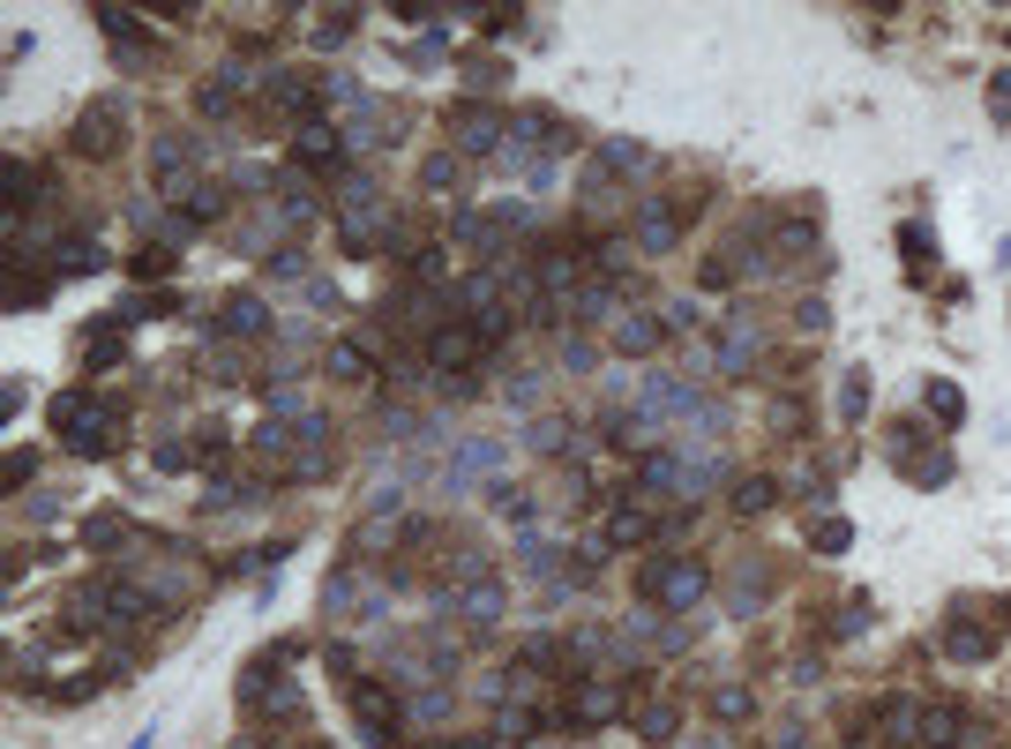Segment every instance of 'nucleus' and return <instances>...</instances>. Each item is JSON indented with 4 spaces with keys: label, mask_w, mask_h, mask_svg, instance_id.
<instances>
[{
    "label": "nucleus",
    "mask_w": 1011,
    "mask_h": 749,
    "mask_svg": "<svg viewBox=\"0 0 1011 749\" xmlns=\"http://www.w3.org/2000/svg\"><path fill=\"white\" fill-rule=\"evenodd\" d=\"M53 435L76 450V458H105L113 450V405L98 390H60L53 398Z\"/></svg>",
    "instance_id": "nucleus-1"
},
{
    "label": "nucleus",
    "mask_w": 1011,
    "mask_h": 749,
    "mask_svg": "<svg viewBox=\"0 0 1011 749\" xmlns=\"http://www.w3.org/2000/svg\"><path fill=\"white\" fill-rule=\"evenodd\" d=\"M637 592H644L652 607H674V615H682V607H697V600L712 592V570H705V562H682V555H674V562H644V570H637Z\"/></svg>",
    "instance_id": "nucleus-2"
},
{
    "label": "nucleus",
    "mask_w": 1011,
    "mask_h": 749,
    "mask_svg": "<svg viewBox=\"0 0 1011 749\" xmlns=\"http://www.w3.org/2000/svg\"><path fill=\"white\" fill-rule=\"evenodd\" d=\"M345 712L360 719V735L375 749H390L397 735H405V712H397V697L382 690V682H368V674H345Z\"/></svg>",
    "instance_id": "nucleus-3"
},
{
    "label": "nucleus",
    "mask_w": 1011,
    "mask_h": 749,
    "mask_svg": "<svg viewBox=\"0 0 1011 749\" xmlns=\"http://www.w3.org/2000/svg\"><path fill=\"white\" fill-rule=\"evenodd\" d=\"M458 600V615L472 629H495L503 623V607H509V592H503V578L487 570V562H458V592H442V607Z\"/></svg>",
    "instance_id": "nucleus-4"
},
{
    "label": "nucleus",
    "mask_w": 1011,
    "mask_h": 749,
    "mask_svg": "<svg viewBox=\"0 0 1011 749\" xmlns=\"http://www.w3.org/2000/svg\"><path fill=\"white\" fill-rule=\"evenodd\" d=\"M121 135H127V105H121V98H98V105H83V113H76L68 150H76V158H113V150H121Z\"/></svg>",
    "instance_id": "nucleus-5"
},
{
    "label": "nucleus",
    "mask_w": 1011,
    "mask_h": 749,
    "mask_svg": "<svg viewBox=\"0 0 1011 749\" xmlns=\"http://www.w3.org/2000/svg\"><path fill=\"white\" fill-rule=\"evenodd\" d=\"M487 353H495V337L472 331V323H435V331H427V360L442 374H464L472 360H487Z\"/></svg>",
    "instance_id": "nucleus-6"
},
{
    "label": "nucleus",
    "mask_w": 1011,
    "mask_h": 749,
    "mask_svg": "<svg viewBox=\"0 0 1011 749\" xmlns=\"http://www.w3.org/2000/svg\"><path fill=\"white\" fill-rule=\"evenodd\" d=\"M150 180H158V188H172V195H188V188H195V143L166 127V135L150 143Z\"/></svg>",
    "instance_id": "nucleus-7"
},
{
    "label": "nucleus",
    "mask_w": 1011,
    "mask_h": 749,
    "mask_svg": "<svg viewBox=\"0 0 1011 749\" xmlns=\"http://www.w3.org/2000/svg\"><path fill=\"white\" fill-rule=\"evenodd\" d=\"M607 719H622V690L615 682H577L570 690V727H607Z\"/></svg>",
    "instance_id": "nucleus-8"
},
{
    "label": "nucleus",
    "mask_w": 1011,
    "mask_h": 749,
    "mask_svg": "<svg viewBox=\"0 0 1011 749\" xmlns=\"http://www.w3.org/2000/svg\"><path fill=\"white\" fill-rule=\"evenodd\" d=\"M458 135H464L472 158H487V150H503V143H509V121L495 113V105H458Z\"/></svg>",
    "instance_id": "nucleus-9"
},
{
    "label": "nucleus",
    "mask_w": 1011,
    "mask_h": 749,
    "mask_svg": "<svg viewBox=\"0 0 1011 749\" xmlns=\"http://www.w3.org/2000/svg\"><path fill=\"white\" fill-rule=\"evenodd\" d=\"M217 323H225V337H270V331H278L270 308H262V292H225Z\"/></svg>",
    "instance_id": "nucleus-10"
},
{
    "label": "nucleus",
    "mask_w": 1011,
    "mask_h": 749,
    "mask_svg": "<svg viewBox=\"0 0 1011 749\" xmlns=\"http://www.w3.org/2000/svg\"><path fill=\"white\" fill-rule=\"evenodd\" d=\"M944 660H959V667H981V660H997V629H981V623H944Z\"/></svg>",
    "instance_id": "nucleus-11"
},
{
    "label": "nucleus",
    "mask_w": 1011,
    "mask_h": 749,
    "mask_svg": "<svg viewBox=\"0 0 1011 749\" xmlns=\"http://www.w3.org/2000/svg\"><path fill=\"white\" fill-rule=\"evenodd\" d=\"M293 150H300V166L323 172V166H337V150H345V127H330V121H315V113H307V121H300V135H293Z\"/></svg>",
    "instance_id": "nucleus-12"
},
{
    "label": "nucleus",
    "mask_w": 1011,
    "mask_h": 749,
    "mask_svg": "<svg viewBox=\"0 0 1011 749\" xmlns=\"http://www.w3.org/2000/svg\"><path fill=\"white\" fill-rule=\"evenodd\" d=\"M382 233H390V210H345V225H337V241H345V255H375L382 248Z\"/></svg>",
    "instance_id": "nucleus-13"
},
{
    "label": "nucleus",
    "mask_w": 1011,
    "mask_h": 749,
    "mask_svg": "<svg viewBox=\"0 0 1011 749\" xmlns=\"http://www.w3.org/2000/svg\"><path fill=\"white\" fill-rule=\"evenodd\" d=\"M592 166L607 172V180H644L652 172V150L644 143H630V135H615V143H599V158Z\"/></svg>",
    "instance_id": "nucleus-14"
},
{
    "label": "nucleus",
    "mask_w": 1011,
    "mask_h": 749,
    "mask_svg": "<svg viewBox=\"0 0 1011 749\" xmlns=\"http://www.w3.org/2000/svg\"><path fill=\"white\" fill-rule=\"evenodd\" d=\"M674 241H682V210H674V203H644V210H637V248L667 255Z\"/></svg>",
    "instance_id": "nucleus-15"
},
{
    "label": "nucleus",
    "mask_w": 1011,
    "mask_h": 749,
    "mask_svg": "<svg viewBox=\"0 0 1011 749\" xmlns=\"http://www.w3.org/2000/svg\"><path fill=\"white\" fill-rule=\"evenodd\" d=\"M712 360L727 374H750V368H757V323H727L719 345H712Z\"/></svg>",
    "instance_id": "nucleus-16"
},
{
    "label": "nucleus",
    "mask_w": 1011,
    "mask_h": 749,
    "mask_svg": "<svg viewBox=\"0 0 1011 749\" xmlns=\"http://www.w3.org/2000/svg\"><path fill=\"white\" fill-rule=\"evenodd\" d=\"M503 472V443H458V465H450V488H472V480H495Z\"/></svg>",
    "instance_id": "nucleus-17"
},
{
    "label": "nucleus",
    "mask_w": 1011,
    "mask_h": 749,
    "mask_svg": "<svg viewBox=\"0 0 1011 749\" xmlns=\"http://www.w3.org/2000/svg\"><path fill=\"white\" fill-rule=\"evenodd\" d=\"M127 315H98V323H90V337H83V368H113V360H121V353H127Z\"/></svg>",
    "instance_id": "nucleus-18"
},
{
    "label": "nucleus",
    "mask_w": 1011,
    "mask_h": 749,
    "mask_svg": "<svg viewBox=\"0 0 1011 749\" xmlns=\"http://www.w3.org/2000/svg\"><path fill=\"white\" fill-rule=\"evenodd\" d=\"M450 241H464V248H480V255H495L509 233L495 225V210H458V217H450Z\"/></svg>",
    "instance_id": "nucleus-19"
},
{
    "label": "nucleus",
    "mask_w": 1011,
    "mask_h": 749,
    "mask_svg": "<svg viewBox=\"0 0 1011 749\" xmlns=\"http://www.w3.org/2000/svg\"><path fill=\"white\" fill-rule=\"evenodd\" d=\"M98 23H105V38L121 45L127 60H150V31H143V15H127V8H98Z\"/></svg>",
    "instance_id": "nucleus-20"
},
{
    "label": "nucleus",
    "mask_w": 1011,
    "mask_h": 749,
    "mask_svg": "<svg viewBox=\"0 0 1011 749\" xmlns=\"http://www.w3.org/2000/svg\"><path fill=\"white\" fill-rule=\"evenodd\" d=\"M734 517H764V510H779V480L772 472H750V480H734Z\"/></svg>",
    "instance_id": "nucleus-21"
},
{
    "label": "nucleus",
    "mask_w": 1011,
    "mask_h": 749,
    "mask_svg": "<svg viewBox=\"0 0 1011 749\" xmlns=\"http://www.w3.org/2000/svg\"><path fill=\"white\" fill-rule=\"evenodd\" d=\"M660 337H667V331H660L652 315H622V323H615V353H622V360H644Z\"/></svg>",
    "instance_id": "nucleus-22"
},
{
    "label": "nucleus",
    "mask_w": 1011,
    "mask_h": 749,
    "mask_svg": "<svg viewBox=\"0 0 1011 749\" xmlns=\"http://www.w3.org/2000/svg\"><path fill=\"white\" fill-rule=\"evenodd\" d=\"M922 390H929V413L944 420V427H959V420H967V390H959L952 374H929Z\"/></svg>",
    "instance_id": "nucleus-23"
},
{
    "label": "nucleus",
    "mask_w": 1011,
    "mask_h": 749,
    "mask_svg": "<svg viewBox=\"0 0 1011 749\" xmlns=\"http://www.w3.org/2000/svg\"><path fill=\"white\" fill-rule=\"evenodd\" d=\"M262 83H270V98H278L285 113H300V121H307V105H315V90H307V76H293V68H270Z\"/></svg>",
    "instance_id": "nucleus-24"
},
{
    "label": "nucleus",
    "mask_w": 1011,
    "mask_h": 749,
    "mask_svg": "<svg viewBox=\"0 0 1011 749\" xmlns=\"http://www.w3.org/2000/svg\"><path fill=\"white\" fill-rule=\"evenodd\" d=\"M630 727L644 735V742H674V727H682V712H674V705H637V712H630Z\"/></svg>",
    "instance_id": "nucleus-25"
},
{
    "label": "nucleus",
    "mask_w": 1011,
    "mask_h": 749,
    "mask_svg": "<svg viewBox=\"0 0 1011 749\" xmlns=\"http://www.w3.org/2000/svg\"><path fill=\"white\" fill-rule=\"evenodd\" d=\"M922 749H952L959 742V712H944V705H922V735H914Z\"/></svg>",
    "instance_id": "nucleus-26"
},
{
    "label": "nucleus",
    "mask_w": 1011,
    "mask_h": 749,
    "mask_svg": "<svg viewBox=\"0 0 1011 749\" xmlns=\"http://www.w3.org/2000/svg\"><path fill=\"white\" fill-rule=\"evenodd\" d=\"M83 547L121 555V547H127V517H105V510H98V517H83Z\"/></svg>",
    "instance_id": "nucleus-27"
},
{
    "label": "nucleus",
    "mask_w": 1011,
    "mask_h": 749,
    "mask_svg": "<svg viewBox=\"0 0 1011 749\" xmlns=\"http://www.w3.org/2000/svg\"><path fill=\"white\" fill-rule=\"evenodd\" d=\"M637 540H652V517L644 510H615L607 517V547H637Z\"/></svg>",
    "instance_id": "nucleus-28"
},
{
    "label": "nucleus",
    "mask_w": 1011,
    "mask_h": 749,
    "mask_svg": "<svg viewBox=\"0 0 1011 749\" xmlns=\"http://www.w3.org/2000/svg\"><path fill=\"white\" fill-rule=\"evenodd\" d=\"M352 23H360V15H345V8H323V15H315V31H307V38L323 45V53H337V45L352 38Z\"/></svg>",
    "instance_id": "nucleus-29"
},
{
    "label": "nucleus",
    "mask_w": 1011,
    "mask_h": 749,
    "mask_svg": "<svg viewBox=\"0 0 1011 749\" xmlns=\"http://www.w3.org/2000/svg\"><path fill=\"white\" fill-rule=\"evenodd\" d=\"M907 480H914V488H944V480H952V450H929V458L914 450V458H907Z\"/></svg>",
    "instance_id": "nucleus-30"
},
{
    "label": "nucleus",
    "mask_w": 1011,
    "mask_h": 749,
    "mask_svg": "<svg viewBox=\"0 0 1011 749\" xmlns=\"http://www.w3.org/2000/svg\"><path fill=\"white\" fill-rule=\"evenodd\" d=\"M180 210H188V217H195V225H211L217 210H225V188H217V180H195V188H188V195H180Z\"/></svg>",
    "instance_id": "nucleus-31"
},
{
    "label": "nucleus",
    "mask_w": 1011,
    "mask_h": 749,
    "mask_svg": "<svg viewBox=\"0 0 1011 749\" xmlns=\"http://www.w3.org/2000/svg\"><path fill=\"white\" fill-rule=\"evenodd\" d=\"M53 262H60L68 278H90V270H105V255L90 248V241H60V248H53Z\"/></svg>",
    "instance_id": "nucleus-32"
},
{
    "label": "nucleus",
    "mask_w": 1011,
    "mask_h": 749,
    "mask_svg": "<svg viewBox=\"0 0 1011 749\" xmlns=\"http://www.w3.org/2000/svg\"><path fill=\"white\" fill-rule=\"evenodd\" d=\"M330 374H337V382H368V374H375V360H368L360 345H330Z\"/></svg>",
    "instance_id": "nucleus-33"
},
{
    "label": "nucleus",
    "mask_w": 1011,
    "mask_h": 749,
    "mask_svg": "<svg viewBox=\"0 0 1011 749\" xmlns=\"http://www.w3.org/2000/svg\"><path fill=\"white\" fill-rule=\"evenodd\" d=\"M764 607V562H742V578H734V615H757Z\"/></svg>",
    "instance_id": "nucleus-34"
},
{
    "label": "nucleus",
    "mask_w": 1011,
    "mask_h": 749,
    "mask_svg": "<svg viewBox=\"0 0 1011 749\" xmlns=\"http://www.w3.org/2000/svg\"><path fill=\"white\" fill-rule=\"evenodd\" d=\"M862 413H869V374L846 368V382H840V420H862Z\"/></svg>",
    "instance_id": "nucleus-35"
},
{
    "label": "nucleus",
    "mask_w": 1011,
    "mask_h": 749,
    "mask_svg": "<svg viewBox=\"0 0 1011 749\" xmlns=\"http://www.w3.org/2000/svg\"><path fill=\"white\" fill-rule=\"evenodd\" d=\"M809 540H817V555H846V547H854V525H846V517H817Z\"/></svg>",
    "instance_id": "nucleus-36"
},
{
    "label": "nucleus",
    "mask_w": 1011,
    "mask_h": 749,
    "mask_svg": "<svg viewBox=\"0 0 1011 749\" xmlns=\"http://www.w3.org/2000/svg\"><path fill=\"white\" fill-rule=\"evenodd\" d=\"M31 195H38V166H31V158H15V166H8V203L23 210ZM15 210H8V217H15Z\"/></svg>",
    "instance_id": "nucleus-37"
},
{
    "label": "nucleus",
    "mask_w": 1011,
    "mask_h": 749,
    "mask_svg": "<svg viewBox=\"0 0 1011 749\" xmlns=\"http://www.w3.org/2000/svg\"><path fill=\"white\" fill-rule=\"evenodd\" d=\"M517 555H525V570H554V562H562V547H554L548 533H525V540H517Z\"/></svg>",
    "instance_id": "nucleus-38"
},
{
    "label": "nucleus",
    "mask_w": 1011,
    "mask_h": 749,
    "mask_svg": "<svg viewBox=\"0 0 1011 749\" xmlns=\"http://www.w3.org/2000/svg\"><path fill=\"white\" fill-rule=\"evenodd\" d=\"M105 690V674H68V682H53V705H83Z\"/></svg>",
    "instance_id": "nucleus-39"
},
{
    "label": "nucleus",
    "mask_w": 1011,
    "mask_h": 749,
    "mask_svg": "<svg viewBox=\"0 0 1011 749\" xmlns=\"http://www.w3.org/2000/svg\"><path fill=\"white\" fill-rule=\"evenodd\" d=\"M570 315H585V323H599V315H615V292H607V286H585L577 300H570Z\"/></svg>",
    "instance_id": "nucleus-40"
},
{
    "label": "nucleus",
    "mask_w": 1011,
    "mask_h": 749,
    "mask_svg": "<svg viewBox=\"0 0 1011 749\" xmlns=\"http://www.w3.org/2000/svg\"><path fill=\"white\" fill-rule=\"evenodd\" d=\"M899 248H907V262H914V270H929V255H936V241H929V225H922V217H914V225L899 233Z\"/></svg>",
    "instance_id": "nucleus-41"
},
{
    "label": "nucleus",
    "mask_w": 1011,
    "mask_h": 749,
    "mask_svg": "<svg viewBox=\"0 0 1011 749\" xmlns=\"http://www.w3.org/2000/svg\"><path fill=\"white\" fill-rule=\"evenodd\" d=\"M779 248H787V255H809V248H817V225H809V217H787V225H779Z\"/></svg>",
    "instance_id": "nucleus-42"
},
{
    "label": "nucleus",
    "mask_w": 1011,
    "mask_h": 749,
    "mask_svg": "<svg viewBox=\"0 0 1011 749\" xmlns=\"http://www.w3.org/2000/svg\"><path fill=\"white\" fill-rule=\"evenodd\" d=\"M712 712H719V719H750V712H757V697L727 682V690H719V697H712Z\"/></svg>",
    "instance_id": "nucleus-43"
},
{
    "label": "nucleus",
    "mask_w": 1011,
    "mask_h": 749,
    "mask_svg": "<svg viewBox=\"0 0 1011 749\" xmlns=\"http://www.w3.org/2000/svg\"><path fill=\"white\" fill-rule=\"evenodd\" d=\"M450 705H458V697H450L442 682H427L420 697H413V712H420V719H450Z\"/></svg>",
    "instance_id": "nucleus-44"
},
{
    "label": "nucleus",
    "mask_w": 1011,
    "mask_h": 749,
    "mask_svg": "<svg viewBox=\"0 0 1011 749\" xmlns=\"http://www.w3.org/2000/svg\"><path fill=\"white\" fill-rule=\"evenodd\" d=\"M135 278H172V255L166 248H135V262H127Z\"/></svg>",
    "instance_id": "nucleus-45"
},
{
    "label": "nucleus",
    "mask_w": 1011,
    "mask_h": 749,
    "mask_svg": "<svg viewBox=\"0 0 1011 749\" xmlns=\"http://www.w3.org/2000/svg\"><path fill=\"white\" fill-rule=\"evenodd\" d=\"M577 278V255H540V286H570Z\"/></svg>",
    "instance_id": "nucleus-46"
},
{
    "label": "nucleus",
    "mask_w": 1011,
    "mask_h": 749,
    "mask_svg": "<svg viewBox=\"0 0 1011 749\" xmlns=\"http://www.w3.org/2000/svg\"><path fill=\"white\" fill-rule=\"evenodd\" d=\"M570 443V420H532V450H562Z\"/></svg>",
    "instance_id": "nucleus-47"
},
{
    "label": "nucleus",
    "mask_w": 1011,
    "mask_h": 749,
    "mask_svg": "<svg viewBox=\"0 0 1011 749\" xmlns=\"http://www.w3.org/2000/svg\"><path fill=\"white\" fill-rule=\"evenodd\" d=\"M262 270H270V278H278V286H300V278H307V262H300V255H270V262H262Z\"/></svg>",
    "instance_id": "nucleus-48"
},
{
    "label": "nucleus",
    "mask_w": 1011,
    "mask_h": 749,
    "mask_svg": "<svg viewBox=\"0 0 1011 749\" xmlns=\"http://www.w3.org/2000/svg\"><path fill=\"white\" fill-rule=\"evenodd\" d=\"M420 180H427V188H450V180H458V158H450V150H435Z\"/></svg>",
    "instance_id": "nucleus-49"
},
{
    "label": "nucleus",
    "mask_w": 1011,
    "mask_h": 749,
    "mask_svg": "<svg viewBox=\"0 0 1011 749\" xmlns=\"http://www.w3.org/2000/svg\"><path fill=\"white\" fill-rule=\"evenodd\" d=\"M31 300H45V278H8V308H31Z\"/></svg>",
    "instance_id": "nucleus-50"
},
{
    "label": "nucleus",
    "mask_w": 1011,
    "mask_h": 749,
    "mask_svg": "<svg viewBox=\"0 0 1011 749\" xmlns=\"http://www.w3.org/2000/svg\"><path fill=\"white\" fill-rule=\"evenodd\" d=\"M188 465H195L188 443H158V472H188Z\"/></svg>",
    "instance_id": "nucleus-51"
},
{
    "label": "nucleus",
    "mask_w": 1011,
    "mask_h": 749,
    "mask_svg": "<svg viewBox=\"0 0 1011 749\" xmlns=\"http://www.w3.org/2000/svg\"><path fill=\"white\" fill-rule=\"evenodd\" d=\"M503 398H509V405H517V413H525V405H532V398H540V374H517V382H509Z\"/></svg>",
    "instance_id": "nucleus-52"
},
{
    "label": "nucleus",
    "mask_w": 1011,
    "mask_h": 749,
    "mask_svg": "<svg viewBox=\"0 0 1011 749\" xmlns=\"http://www.w3.org/2000/svg\"><path fill=\"white\" fill-rule=\"evenodd\" d=\"M203 374H240V353H225V345H211V353H203Z\"/></svg>",
    "instance_id": "nucleus-53"
},
{
    "label": "nucleus",
    "mask_w": 1011,
    "mask_h": 749,
    "mask_svg": "<svg viewBox=\"0 0 1011 749\" xmlns=\"http://www.w3.org/2000/svg\"><path fill=\"white\" fill-rule=\"evenodd\" d=\"M795 323H801V331H824V323H832V308H824V300H801Z\"/></svg>",
    "instance_id": "nucleus-54"
},
{
    "label": "nucleus",
    "mask_w": 1011,
    "mask_h": 749,
    "mask_svg": "<svg viewBox=\"0 0 1011 749\" xmlns=\"http://www.w3.org/2000/svg\"><path fill=\"white\" fill-rule=\"evenodd\" d=\"M989 113H997V121H1011V68L989 83Z\"/></svg>",
    "instance_id": "nucleus-55"
},
{
    "label": "nucleus",
    "mask_w": 1011,
    "mask_h": 749,
    "mask_svg": "<svg viewBox=\"0 0 1011 749\" xmlns=\"http://www.w3.org/2000/svg\"><path fill=\"white\" fill-rule=\"evenodd\" d=\"M31 472H38V458H31V450H15V458H8V488H23Z\"/></svg>",
    "instance_id": "nucleus-56"
},
{
    "label": "nucleus",
    "mask_w": 1011,
    "mask_h": 749,
    "mask_svg": "<svg viewBox=\"0 0 1011 749\" xmlns=\"http://www.w3.org/2000/svg\"><path fill=\"white\" fill-rule=\"evenodd\" d=\"M727 278H734L727 262H705V270H697V286H705V292H727Z\"/></svg>",
    "instance_id": "nucleus-57"
},
{
    "label": "nucleus",
    "mask_w": 1011,
    "mask_h": 749,
    "mask_svg": "<svg viewBox=\"0 0 1011 749\" xmlns=\"http://www.w3.org/2000/svg\"><path fill=\"white\" fill-rule=\"evenodd\" d=\"M427 749H495V742H480V735H472V742H427Z\"/></svg>",
    "instance_id": "nucleus-58"
},
{
    "label": "nucleus",
    "mask_w": 1011,
    "mask_h": 749,
    "mask_svg": "<svg viewBox=\"0 0 1011 749\" xmlns=\"http://www.w3.org/2000/svg\"><path fill=\"white\" fill-rule=\"evenodd\" d=\"M307 749H323V742H307Z\"/></svg>",
    "instance_id": "nucleus-59"
},
{
    "label": "nucleus",
    "mask_w": 1011,
    "mask_h": 749,
    "mask_svg": "<svg viewBox=\"0 0 1011 749\" xmlns=\"http://www.w3.org/2000/svg\"><path fill=\"white\" fill-rule=\"evenodd\" d=\"M1004 38H1011V31H1004Z\"/></svg>",
    "instance_id": "nucleus-60"
}]
</instances>
